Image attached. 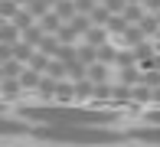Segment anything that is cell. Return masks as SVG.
Here are the masks:
<instances>
[{
  "instance_id": "1",
  "label": "cell",
  "mask_w": 160,
  "mask_h": 147,
  "mask_svg": "<svg viewBox=\"0 0 160 147\" xmlns=\"http://www.w3.org/2000/svg\"><path fill=\"white\" fill-rule=\"evenodd\" d=\"M33 137L42 144H124L131 137L108 124H33Z\"/></svg>"
},
{
  "instance_id": "2",
  "label": "cell",
  "mask_w": 160,
  "mask_h": 147,
  "mask_svg": "<svg viewBox=\"0 0 160 147\" xmlns=\"http://www.w3.org/2000/svg\"><path fill=\"white\" fill-rule=\"evenodd\" d=\"M20 118L33 124H111L114 111L95 105H72V101H42L33 108H20Z\"/></svg>"
},
{
  "instance_id": "3",
  "label": "cell",
  "mask_w": 160,
  "mask_h": 147,
  "mask_svg": "<svg viewBox=\"0 0 160 147\" xmlns=\"http://www.w3.org/2000/svg\"><path fill=\"white\" fill-rule=\"evenodd\" d=\"M13 134H33V121L0 114V137H13Z\"/></svg>"
},
{
  "instance_id": "4",
  "label": "cell",
  "mask_w": 160,
  "mask_h": 147,
  "mask_svg": "<svg viewBox=\"0 0 160 147\" xmlns=\"http://www.w3.org/2000/svg\"><path fill=\"white\" fill-rule=\"evenodd\" d=\"M128 137H131V141H144V144H160V124L147 121L144 128H131Z\"/></svg>"
},
{
  "instance_id": "5",
  "label": "cell",
  "mask_w": 160,
  "mask_h": 147,
  "mask_svg": "<svg viewBox=\"0 0 160 147\" xmlns=\"http://www.w3.org/2000/svg\"><path fill=\"white\" fill-rule=\"evenodd\" d=\"M59 46H62V43H59V36H56V33H42V39H39V46H36V49L46 53V56H56V53H59Z\"/></svg>"
},
{
  "instance_id": "6",
  "label": "cell",
  "mask_w": 160,
  "mask_h": 147,
  "mask_svg": "<svg viewBox=\"0 0 160 147\" xmlns=\"http://www.w3.org/2000/svg\"><path fill=\"white\" fill-rule=\"evenodd\" d=\"M52 10L59 13V20H62V23H69V20L78 13V10H75V0H59V3H56Z\"/></svg>"
},
{
  "instance_id": "7",
  "label": "cell",
  "mask_w": 160,
  "mask_h": 147,
  "mask_svg": "<svg viewBox=\"0 0 160 147\" xmlns=\"http://www.w3.org/2000/svg\"><path fill=\"white\" fill-rule=\"evenodd\" d=\"M20 79H3V82H0V98H17L20 95Z\"/></svg>"
},
{
  "instance_id": "8",
  "label": "cell",
  "mask_w": 160,
  "mask_h": 147,
  "mask_svg": "<svg viewBox=\"0 0 160 147\" xmlns=\"http://www.w3.org/2000/svg\"><path fill=\"white\" fill-rule=\"evenodd\" d=\"M39 26L46 29V33H56V29L62 26V20H59V13H56V10H49V13H42V17H39Z\"/></svg>"
},
{
  "instance_id": "9",
  "label": "cell",
  "mask_w": 160,
  "mask_h": 147,
  "mask_svg": "<svg viewBox=\"0 0 160 147\" xmlns=\"http://www.w3.org/2000/svg\"><path fill=\"white\" fill-rule=\"evenodd\" d=\"M10 23H13V26H17V29H20V33H23V29H26V26H33V13H30V10H26V7H23V10H17V13H13V17H10Z\"/></svg>"
},
{
  "instance_id": "10",
  "label": "cell",
  "mask_w": 160,
  "mask_h": 147,
  "mask_svg": "<svg viewBox=\"0 0 160 147\" xmlns=\"http://www.w3.org/2000/svg\"><path fill=\"white\" fill-rule=\"evenodd\" d=\"M105 26H108V33H114V36H121V33H124V29H128L131 23H128L124 17H121V13H111V17H108V23H105Z\"/></svg>"
},
{
  "instance_id": "11",
  "label": "cell",
  "mask_w": 160,
  "mask_h": 147,
  "mask_svg": "<svg viewBox=\"0 0 160 147\" xmlns=\"http://www.w3.org/2000/svg\"><path fill=\"white\" fill-rule=\"evenodd\" d=\"M20 85H23L26 92H36V85H39V72H36V69H23V72H20Z\"/></svg>"
},
{
  "instance_id": "12",
  "label": "cell",
  "mask_w": 160,
  "mask_h": 147,
  "mask_svg": "<svg viewBox=\"0 0 160 147\" xmlns=\"http://www.w3.org/2000/svg\"><path fill=\"white\" fill-rule=\"evenodd\" d=\"M0 65H3V75L7 79H20V72H23V62H20L17 56H10L7 62H0Z\"/></svg>"
},
{
  "instance_id": "13",
  "label": "cell",
  "mask_w": 160,
  "mask_h": 147,
  "mask_svg": "<svg viewBox=\"0 0 160 147\" xmlns=\"http://www.w3.org/2000/svg\"><path fill=\"white\" fill-rule=\"evenodd\" d=\"M42 33H46L42 26H26V29H23L20 36H23V43H30V46L36 49V46H39V39H42Z\"/></svg>"
},
{
  "instance_id": "14",
  "label": "cell",
  "mask_w": 160,
  "mask_h": 147,
  "mask_svg": "<svg viewBox=\"0 0 160 147\" xmlns=\"http://www.w3.org/2000/svg\"><path fill=\"white\" fill-rule=\"evenodd\" d=\"M88 17H92V23H95V26H105L108 23V17H111V10H108V7L105 3H95V7H92V13H88Z\"/></svg>"
},
{
  "instance_id": "15",
  "label": "cell",
  "mask_w": 160,
  "mask_h": 147,
  "mask_svg": "<svg viewBox=\"0 0 160 147\" xmlns=\"http://www.w3.org/2000/svg\"><path fill=\"white\" fill-rule=\"evenodd\" d=\"M121 17H124L128 23H141V17H144V7H137V3H124Z\"/></svg>"
},
{
  "instance_id": "16",
  "label": "cell",
  "mask_w": 160,
  "mask_h": 147,
  "mask_svg": "<svg viewBox=\"0 0 160 147\" xmlns=\"http://www.w3.org/2000/svg\"><path fill=\"white\" fill-rule=\"evenodd\" d=\"M49 62H52V59H49L46 53H33L26 65H30V69H36V72H46V69H49Z\"/></svg>"
},
{
  "instance_id": "17",
  "label": "cell",
  "mask_w": 160,
  "mask_h": 147,
  "mask_svg": "<svg viewBox=\"0 0 160 147\" xmlns=\"http://www.w3.org/2000/svg\"><path fill=\"white\" fill-rule=\"evenodd\" d=\"M56 36H59V43H75L78 39V29L72 26V23H62L59 29H56Z\"/></svg>"
},
{
  "instance_id": "18",
  "label": "cell",
  "mask_w": 160,
  "mask_h": 147,
  "mask_svg": "<svg viewBox=\"0 0 160 147\" xmlns=\"http://www.w3.org/2000/svg\"><path fill=\"white\" fill-rule=\"evenodd\" d=\"M85 43H88V46H105V33H101V29L98 26H88V29H85Z\"/></svg>"
},
{
  "instance_id": "19",
  "label": "cell",
  "mask_w": 160,
  "mask_h": 147,
  "mask_svg": "<svg viewBox=\"0 0 160 147\" xmlns=\"http://www.w3.org/2000/svg\"><path fill=\"white\" fill-rule=\"evenodd\" d=\"M137 26H141V29H144L147 36H157V26H160V20H157V13H154V17H147V13H144Z\"/></svg>"
},
{
  "instance_id": "20",
  "label": "cell",
  "mask_w": 160,
  "mask_h": 147,
  "mask_svg": "<svg viewBox=\"0 0 160 147\" xmlns=\"http://www.w3.org/2000/svg\"><path fill=\"white\" fill-rule=\"evenodd\" d=\"M46 75L62 79V75H69V69H65V62H62V59H52V62H49V69H46Z\"/></svg>"
},
{
  "instance_id": "21",
  "label": "cell",
  "mask_w": 160,
  "mask_h": 147,
  "mask_svg": "<svg viewBox=\"0 0 160 147\" xmlns=\"http://www.w3.org/2000/svg\"><path fill=\"white\" fill-rule=\"evenodd\" d=\"M26 10L33 13V20H39L42 13H49V3H46V0H30V3H26Z\"/></svg>"
},
{
  "instance_id": "22",
  "label": "cell",
  "mask_w": 160,
  "mask_h": 147,
  "mask_svg": "<svg viewBox=\"0 0 160 147\" xmlns=\"http://www.w3.org/2000/svg\"><path fill=\"white\" fill-rule=\"evenodd\" d=\"M78 59H82L85 65H92V62H95V59H98V49H95V46H88V43H85V46L78 49Z\"/></svg>"
},
{
  "instance_id": "23",
  "label": "cell",
  "mask_w": 160,
  "mask_h": 147,
  "mask_svg": "<svg viewBox=\"0 0 160 147\" xmlns=\"http://www.w3.org/2000/svg\"><path fill=\"white\" fill-rule=\"evenodd\" d=\"M17 10H20V3H17V0H0V17H3V20H10Z\"/></svg>"
},
{
  "instance_id": "24",
  "label": "cell",
  "mask_w": 160,
  "mask_h": 147,
  "mask_svg": "<svg viewBox=\"0 0 160 147\" xmlns=\"http://www.w3.org/2000/svg\"><path fill=\"white\" fill-rule=\"evenodd\" d=\"M114 56H118V49H111L108 43H105V46H98V59H101L105 65H111V62H114Z\"/></svg>"
},
{
  "instance_id": "25",
  "label": "cell",
  "mask_w": 160,
  "mask_h": 147,
  "mask_svg": "<svg viewBox=\"0 0 160 147\" xmlns=\"http://www.w3.org/2000/svg\"><path fill=\"white\" fill-rule=\"evenodd\" d=\"M88 79L92 82H101V79H105V69H101V65H88Z\"/></svg>"
},
{
  "instance_id": "26",
  "label": "cell",
  "mask_w": 160,
  "mask_h": 147,
  "mask_svg": "<svg viewBox=\"0 0 160 147\" xmlns=\"http://www.w3.org/2000/svg\"><path fill=\"white\" fill-rule=\"evenodd\" d=\"M92 7H95V0H75V10L78 13H92Z\"/></svg>"
},
{
  "instance_id": "27",
  "label": "cell",
  "mask_w": 160,
  "mask_h": 147,
  "mask_svg": "<svg viewBox=\"0 0 160 147\" xmlns=\"http://www.w3.org/2000/svg\"><path fill=\"white\" fill-rule=\"evenodd\" d=\"M105 7L111 13H121V10H124V0H105Z\"/></svg>"
},
{
  "instance_id": "28",
  "label": "cell",
  "mask_w": 160,
  "mask_h": 147,
  "mask_svg": "<svg viewBox=\"0 0 160 147\" xmlns=\"http://www.w3.org/2000/svg\"><path fill=\"white\" fill-rule=\"evenodd\" d=\"M141 3H147V10H150V13H157V10H160V0H141Z\"/></svg>"
},
{
  "instance_id": "29",
  "label": "cell",
  "mask_w": 160,
  "mask_h": 147,
  "mask_svg": "<svg viewBox=\"0 0 160 147\" xmlns=\"http://www.w3.org/2000/svg\"><path fill=\"white\" fill-rule=\"evenodd\" d=\"M147 121H157V124H160V111H150V114H147Z\"/></svg>"
},
{
  "instance_id": "30",
  "label": "cell",
  "mask_w": 160,
  "mask_h": 147,
  "mask_svg": "<svg viewBox=\"0 0 160 147\" xmlns=\"http://www.w3.org/2000/svg\"><path fill=\"white\" fill-rule=\"evenodd\" d=\"M3 79H7V75H3V65H0V82H3Z\"/></svg>"
},
{
  "instance_id": "31",
  "label": "cell",
  "mask_w": 160,
  "mask_h": 147,
  "mask_svg": "<svg viewBox=\"0 0 160 147\" xmlns=\"http://www.w3.org/2000/svg\"><path fill=\"white\" fill-rule=\"evenodd\" d=\"M17 3H20V7H26V3H30V0H17Z\"/></svg>"
},
{
  "instance_id": "32",
  "label": "cell",
  "mask_w": 160,
  "mask_h": 147,
  "mask_svg": "<svg viewBox=\"0 0 160 147\" xmlns=\"http://www.w3.org/2000/svg\"><path fill=\"white\" fill-rule=\"evenodd\" d=\"M46 3H49V7H56V3H59V0H46Z\"/></svg>"
},
{
  "instance_id": "33",
  "label": "cell",
  "mask_w": 160,
  "mask_h": 147,
  "mask_svg": "<svg viewBox=\"0 0 160 147\" xmlns=\"http://www.w3.org/2000/svg\"><path fill=\"white\" fill-rule=\"evenodd\" d=\"M124 3H141V0H124Z\"/></svg>"
},
{
  "instance_id": "34",
  "label": "cell",
  "mask_w": 160,
  "mask_h": 147,
  "mask_svg": "<svg viewBox=\"0 0 160 147\" xmlns=\"http://www.w3.org/2000/svg\"><path fill=\"white\" fill-rule=\"evenodd\" d=\"M95 3H105V0H95Z\"/></svg>"
},
{
  "instance_id": "35",
  "label": "cell",
  "mask_w": 160,
  "mask_h": 147,
  "mask_svg": "<svg viewBox=\"0 0 160 147\" xmlns=\"http://www.w3.org/2000/svg\"><path fill=\"white\" fill-rule=\"evenodd\" d=\"M157 20H160V10H157Z\"/></svg>"
},
{
  "instance_id": "36",
  "label": "cell",
  "mask_w": 160,
  "mask_h": 147,
  "mask_svg": "<svg viewBox=\"0 0 160 147\" xmlns=\"http://www.w3.org/2000/svg\"><path fill=\"white\" fill-rule=\"evenodd\" d=\"M0 111H3V105H0Z\"/></svg>"
}]
</instances>
